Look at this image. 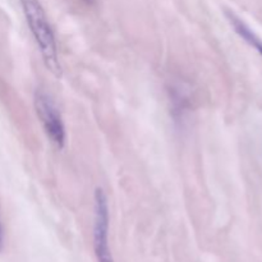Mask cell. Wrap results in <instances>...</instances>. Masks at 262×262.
Masks as SVG:
<instances>
[{
    "label": "cell",
    "mask_w": 262,
    "mask_h": 262,
    "mask_svg": "<svg viewBox=\"0 0 262 262\" xmlns=\"http://www.w3.org/2000/svg\"><path fill=\"white\" fill-rule=\"evenodd\" d=\"M28 28L38 46L46 69L56 78L63 74L54 30L40 0H19Z\"/></svg>",
    "instance_id": "cell-1"
},
{
    "label": "cell",
    "mask_w": 262,
    "mask_h": 262,
    "mask_svg": "<svg viewBox=\"0 0 262 262\" xmlns=\"http://www.w3.org/2000/svg\"><path fill=\"white\" fill-rule=\"evenodd\" d=\"M33 105L43 132L46 133L49 140L59 150L64 148L67 140L66 127L55 100L48 91L43 89H37L33 95Z\"/></svg>",
    "instance_id": "cell-2"
},
{
    "label": "cell",
    "mask_w": 262,
    "mask_h": 262,
    "mask_svg": "<svg viewBox=\"0 0 262 262\" xmlns=\"http://www.w3.org/2000/svg\"><path fill=\"white\" fill-rule=\"evenodd\" d=\"M109 204L104 189L94 194V251L97 262H114L109 247Z\"/></svg>",
    "instance_id": "cell-3"
},
{
    "label": "cell",
    "mask_w": 262,
    "mask_h": 262,
    "mask_svg": "<svg viewBox=\"0 0 262 262\" xmlns=\"http://www.w3.org/2000/svg\"><path fill=\"white\" fill-rule=\"evenodd\" d=\"M227 17H228V19H229V22L232 23V26H233V28H234L235 32H237L238 35L243 38V40L247 41L251 46H253V48H255L256 50H257L258 53L262 55V41L260 40V37H257V36H256V33L253 32V31L251 30V28L248 27V26L246 25V23L243 22L239 17H237L234 13L227 12Z\"/></svg>",
    "instance_id": "cell-4"
},
{
    "label": "cell",
    "mask_w": 262,
    "mask_h": 262,
    "mask_svg": "<svg viewBox=\"0 0 262 262\" xmlns=\"http://www.w3.org/2000/svg\"><path fill=\"white\" fill-rule=\"evenodd\" d=\"M4 248V229H3V223L2 217H0V252Z\"/></svg>",
    "instance_id": "cell-5"
},
{
    "label": "cell",
    "mask_w": 262,
    "mask_h": 262,
    "mask_svg": "<svg viewBox=\"0 0 262 262\" xmlns=\"http://www.w3.org/2000/svg\"><path fill=\"white\" fill-rule=\"evenodd\" d=\"M79 2H82L83 4H86V5H95V4H96V0H79Z\"/></svg>",
    "instance_id": "cell-6"
}]
</instances>
